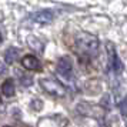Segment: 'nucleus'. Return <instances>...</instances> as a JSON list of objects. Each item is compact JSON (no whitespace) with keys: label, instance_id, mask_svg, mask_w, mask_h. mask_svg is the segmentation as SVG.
Segmentation results:
<instances>
[{"label":"nucleus","instance_id":"nucleus-9","mask_svg":"<svg viewBox=\"0 0 127 127\" xmlns=\"http://www.w3.org/2000/svg\"><path fill=\"white\" fill-rule=\"evenodd\" d=\"M1 93L4 97H13L16 94V86H14V81L12 79H7L3 81L1 84Z\"/></svg>","mask_w":127,"mask_h":127},{"label":"nucleus","instance_id":"nucleus-1","mask_svg":"<svg viewBox=\"0 0 127 127\" xmlns=\"http://www.w3.org/2000/svg\"><path fill=\"white\" fill-rule=\"evenodd\" d=\"M74 49L81 57H86L90 60V59L97 57L100 41L94 34L81 32V33H77L74 37Z\"/></svg>","mask_w":127,"mask_h":127},{"label":"nucleus","instance_id":"nucleus-12","mask_svg":"<svg viewBox=\"0 0 127 127\" xmlns=\"http://www.w3.org/2000/svg\"><path fill=\"white\" fill-rule=\"evenodd\" d=\"M6 127H9V126H6Z\"/></svg>","mask_w":127,"mask_h":127},{"label":"nucleus","instance_id":"nucleus-5","mask_svg":"<svg viewBox=\"0 0 127 127\" xmlns=\"http://www.w3.org/2000/svg\"><path fill=\"white\" fill-rule=\"evenodd\" d=\"M77 110L84 116H92V117H96V119L103 117V107L96 106V104H90V103H86V101H81L77 106Z\"/></svg>","mask_w":127,"mask_h":127},{"label":"nucleus","instance_id":"nucleus-3","mask_svg":"<svg viewBox=\"0 0 127 127\" xmlns=\"http://www.w3.org/2000/svg\"><path fill=\"white\" fill-rule=\"evenodd\" d=\"M40 86L41 89L50 94V96H54V97H63L67 93V89L60 83L56 79H52V77H46V79H41L40 80Z\"/></svg>","mask_w":127,"mask_h":127},{"label":"nucleus","instance_id":"nucleus-13","mask_svg":"<svg viewBox=\"0 0 127 127\" xmlns=\"http://www.w3.org/2000/svg\"><path fill=\"white\" fill-rule=\"evenodd\" d=\"M126 127H127V124H126Z\"/></svg>","mask_w":127,"mask_h":127},{"label":"nucleus","instance_id":"nucleus-4","mask_svg":"<svg viewBox=\"0 0 127 127\" xmlns=\"http://www.w3.org/2000/svg\"><path fill=\"white\" fill-rule=\"evenodd\" d=\"M57 73L62 77L67 79L71 83L74 81V71H73V63H71V59L67 56H63L57 60Z\"/></svg>","mask_w":127,"mask_h":127},{"label":"nucleus","instance_id":"nucleus-6","mask_svg":"<svg viewBox=\"0 0 127 127\" xmlns=\"http://www.w3.org/2000/svg\"><path fill=\"white\" fill-rule=\"evenodd\" d=\"M30 19L34 22V23L39 24H49L53 22L54 19V13L52 10H39V12H34L30 14Z\"/></svg>","mask_w":127,"mask_h":127},{"label":"nucleus","instance_id":"nucleus-10","mask_svg":"<svg viewBox=\"0 0 127 127\" xmlns=\"http://www.w3.org/2000/svg\"><path fill=\"white\" fill-rule=\"evenodd\" d=\"M120 111L123 117H127V97H124L120 101Z\"/></svg>","mask_w":127,"mask_h":127},{"label":"nucleus","instance_id":"nucleus-11","mask_svg":"<svg viewBox=\"0 0 127 127\" xmlns=\"http://www.w3.org/2000/svg\"><path fill=\"white\" fill-rule=\"evenodd\" d=\"M20 83H22L23 86L27 87V86H30V84L33 83V79L29 77V76H22V77H20Z\"/></svg>","mask_w":127,"mask_h":127},{"label":"nucleus","instance_id":"nucleus-2","mask_svg":"<svg viewBox=\"0 0 127 127\" xmlns=\"http://www.w3.org/2000/svg\"><path fill=\"white\" fill-rule=\"evenodd\" d=\"M106 52H107V66L113 76H119L123 71V63H121L119 54L116 52V47L111 41L106 43Z\"/></svg>","mask_w":127,"mask_h":127},{"label":"nucleus","instance_id":"nucleus-7","mask_svg":"<svg viewBox=\"0 0 127 127\" xmlns=\"http://www.w3.org/2000/svg\"><path fill=\"white\" fill-rule=\"evenodd\" d=\"M22 66L26 70H32V71H39V70H41L40 60L36 57L34 54H26L24 57H22Z\"/></svg>","mask_w":127,"mask_h":127},{"label":"nucleus","instance_id":"nucleus-8","mask_svg":"<svg viewBox=\"0 0 127 127\" xmlns=\"http://www.w3.org/2000/svg\"><path fill=\"white\" fill-rule=\"evenodd\" d=\"M3 57H4V62L7 64H13L14 62H17L19 57H20V50L17 47H9V49L4 50Z\"/></svg>","mask_w":127,"mask_h":127}]
</instances>
